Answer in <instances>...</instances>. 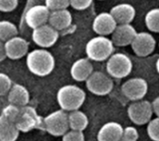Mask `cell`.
Returning <instances> with one entry per match:
<instances>
[{
  "instance_id": "15",
  "label": "cell",
  "mask_w": 159,
  "mask_h": 141,
  "mask_svg": "<svg viewBox=\"0 0 159 141\" xmlns=\"http://www.w3.org/2000/svg\"><path fill=\"white\" fill-rule=\"evenodd\" d=\"M117 22L110 12H101L93 20L92 29L98 35H109L115 31Z\"/></svg>"
},
{
  "instance_id": "29",
  "label": "cell",
  "mask_w": 159,
  "mask_h": 141,
  "mask_svg": "<svg viewBox=\"0 0 159 141\" xmlns=\"http://www.w3.org/2000/svg\"><path fill=\"white\" fill-rule=\"evenodd\" d=\"M62 139L64 141H83L85 140V135L83 131L70 129L62 136Z\"/></svg>"
},
{
  "instance_id": "13",
  "label": "cell",
  "mask_w": 159,
  "mask_h": 141,
  "mask_svg": "<svg viewBox=\"0 0 159 141\" xmlns=\"http://www.w3.org/2000/svg\"><path fill=\"white\" fill-rule=\"evenodd\" d=\"M5 49L7 58L13 60L20 59L27 55L29 43L26 39L16 35L5 42Z\"/></svg>"
},
{
  "instance_id": "17",
  "label": "cell",
  "mask_w": 159,
  "mask_h": 141,
  "mask_svg": "<svg viewBox=\"0 0 159 141\" xmlns=\"http://www.w3.org/2000/svg\"><path fill=\"white\" fill-rule=\"evenodd\" d=\"M123 127L119 123L108 122L104 124L97 134L99 141H119L122 139Z\"/></svg>"
},
{
  "instance_id": "35",
  "label": "cell",
  "mask_w": 159,
  "mask_h": 141,
  "mask_svg": "<svg viewBox=\"0 0 159 141\" xmlns=\"http://www.w3.org/2000/svg\"><path fill=\"white\" fill-rule=\"evenodd\" d=\"M6 105H7V101H6V99H4V97L0 96V114H1V112H2L3 108H4Z\"/></svg>"
},
{
  "instance_id": "4",
  "label": "cell",
  "mask_w": 159,
  "mask_h": 141,
  "mask_svg": "<svg viewBox=\"0 0 159 141\" xmlns=\"http://www.w3.org/2000/svg\"><path fill=\"white\" fill-rule=\"evenodd\" d=\"M133 69V63L130 58L125 53H113L107 59V73L116 79H122L130 74Z\"/></svg>"
},
{
  "instance_id": "2",
  "label": "cell",
  "mask_w": 159,
  "mask_h": 141,
  "mask_svg": "<svg viewBox=\"0 0 159 141\" xmlns=\"http://www.w3.org/2000/svg\"><path fill=\"white\" fill-rule=\"evenodd\" d=\"M56 97L61 109L71 112L81 108L86 100V92L75 85H66L58 90Z\"/></svg>"
},
{
  "instance_id": "11",
  "label": "cell",
  "mask_w": 159,
  "mask_h": 141,
  "mask_svg": "<svg viewBox=\"0 0 159 141\" xmlns=\"http://www.w3.org/2000/svg\"><path fill=\"white\" fill-rule=\"evenodd\" d=\"M130 46L133 52L137 56L147 57L154 52L157 46V41L150 33L141 32L137 33Z\"/></svg>"
},
{
  "instance_id": "25",
  "label": "cell",
  "mask_w": 159,
  "mask_h": 141,
  "mask_svg": "<svg viewBox=\"0 0 159 141\" xmlns=\"http://www.w3.org/2000/svg\"><path fill=\"white\" fill-rule=\"evenodd\" d=\"M20 112V107L16 106L14 104H11V103H8L3 108L1 114L3 116H5L6 118H7L8 120L12 121L16 124V121L19 117Z\"/></svg>"
},
{
  "instance_id": "31",
  "label": "cell",
  "mask_w": 159,
  "mask_h": 141,
  "mask_svg": "<svg viewBox=\"0 0 159 141\" xmlns=\"http://www.w3.org/2000/svg\"><path fill=\"white\" fill-rule=\"evenodd\" d=\"M19 0H0V11L11 12L17 8Z\"/></svg>"
},
{
  "instance_id": "37",
  "label": "cell",
  "mask_w": 159,
  "mask_h": 141,
  "mask_svg": "<svg viewBox=\"0 0 159 141\" xmlns=\"http://www.w3.org/2000/svg\"><path fill=\"white\" fill-rule=\"evenodd\" d=\"M101 1H102V0H101Z\"/></svg>"
},
{
  "instance_id": "30",
  "label": "cell",
  "mask_w": 159,
  "mask_h": 141,
  "mask_svg": "<svg viewBox=\"0 0 159 141\" xmlns=\"http://www.w3.org/2000/svg\"><path fill=\"white\" fill-rule=\"evenodd\" d=\"M139 131L134 126H127L123 129L122 139L124 141H136L139 139Z\"/></svg>"
},
{
  "instance_id": "27",
  "label": "cell",
  "mask_w": 159,
  "mask_h": 141,
  "mask_svg": "<svg viewBox=\"0 0 159 141\" xmlns=\"http://www.w3.org/2000/svg\"><path fill=\"white\" fill-rule=\"evenodd\" d=\"M11 86H12V81L10 77L7 73H0V96L2 97L7 96Z\"/></svg>"
},
{
  "instance_id": "1",
  "label": "cell",
  "mask_w": 159,
  "mask_h": 141,
  "mask_svg": "<svg viewBox=\"0 0 159 141\" xmlns=\"http://www.w3.org/2000/svg\"><path fill=\"white\" fill-rule=\"evenodd\" d=\"M26 66L36 76H48L55 68V59L46 48L34 49L26 55Z\"/></svg>"
},
{
  "instance_id": "9",
  "label": "cell",
  "mask_w": 159,
  "mask_h": 141,
  "mask_svg": "<svg viewBox=\"0 0 159 141\" xmlns=\"http://www.w3.org/2000/svg\"><path fill=\"white\" fill-rule=\"evenodd\" d=\"M32 39L35 45L42 48H48L55 45L59 39V31L49 23H46L33 29Z\"/></svg>"
},
{
  "instance_id": "20",
  "label": "cell",
  "mask_w": 159,
  "mask_h": 141,
  "mask_svg": "<svg viewBox=\"0 0 159 141\" xmlns=\"http://www.w3.org/2000/svg\"><path fill=\"white\" fill-rule=\"evenodd\" d=\"M7 100L8 103L14 104L19 107L28 105L30 100V93L28 89L20 84L12 85L7 95Z\"/></svg>"
},
{
  "instance_id": "3",
  "label": "cell",
  "mask_w": 159,
  "mask_h": 141,
  "mask_svg": "<svg viewBox=\"0 0 159 141\" xmlns=\"http://www.w3.org/2000/svg\"><path fill=\"white\" fill-rule=\"evenodd\" d=\"M87 57L93 61H104L114 53L115 45L105 35L92 37L86 45Z\"/></svg>"
},
{
  "instance_id": "26",
  "label": "cell",
  "mask_w": 159,
  "mask_h": 141,
  "mask_svg": "<svg viewBox=\"0 0 159 141\" xmlns=\"http://www.w3.org/2000/svg\"><path fill=\"white\" fill-rule=\"evenodd\" d=\"M147 135L155 141H159V117L151 119L147 126Z\"/></svg>"
},
{
  "instance_id": "14",
  "label": "cell",
  "mask_w": 159,
  "mask_h": 141,
  "mask_svg": "<svg viewBox=\"0 0 159 141\" xmlns=\"http://www.w3.org/2000/svg\"><path fill=\"white\" fill-rule=\"evenodd\" d=\"M136 34L137 31L130 23L117 24L115 31L111 34V40L115 46H127L131 45Z\"/></svg>"
},
{
  "instance_id": "16",
  "label": "cell",
  "mask_w": 159,
  "mask_h": 141,
  "mask_svg": "<svg viewBox=\"0 0 159 141\" xmlns=\"http://www.w3.org/2000/svg\"><path fill=\"white\" fill-rule=\"evenodd\" d=\"M92 73L93 65L88 57L75 60L70 69V74L76 82H86Z\"/></svg>"
},
{
  "instance_id": "5",
  "label": "cell",
  "mask_w": 159,
  "mask_h": 141,
  "mask_svg": "<svg viewBox=\"0 0 159 141\" xmlns=\"http://www.w3.org/2000/svg\"><path fill=\"white\" fill-rule=\"evenodd\" d=\"M44 130L50 136L62 137L69 129L68 113L61 109L48 114L44 119Z\"/></svg>"
},
{
  "instance_id": "24",
  "label": "cell",
  "mask_w": 159,
  "mask_h": 141,
  "mask_svg": "<svg viewBox=\"0 0 159 141\" xmlns=\"http://www.w3.org/2000/svg\"><path fill=\"white\" fill-rule=\"evenodd\" d=\"M144 22L148 30L154 33H159V7L152 8L146 13Z\"/></svg>"
},
{
  "instance_id": "6",
  "label": "cell",
  "mask_w": 159,
  "mask_h": 141,
  "mask_svg": "<svg viewBox=\"0 0 159 141\" xmlns=\"http://www.w3.org/2000/svg\"><path fill=\"white\" fill-rule=\"evenodd\" d=\"M42 117H40L36 110L29 105L20 107V112L19 117L16 121V126L20 132H29L35 128L44 130V122Z\"/></svg>"
},
{
  "instance_id": "10",
  "label": "cell",
  "mask_w": 159,
  "mask_h": 141,
  "mask_svg": "<svg viewBox=\"0 0 159 141\" xmlns=\"http://www.w3.org/2000/svg\"><path fill=\"white\" fill-rule=\"evenodd\" d=\"M121 91L131 101L143 99L148 92V84L145 79L141 77L130 78L122 85Z\"/></svg>"
},
{
  "instance_id": "34",
  "label": "cell",
  "mask_w": 159,
  "mask_h": 141,
  "mask_svg": "<svg viewBox=\"0 0 159 141\" xmlns=\"http://www.w3.org/2000/svg\"><path fill=\"white\" fill-rule=\"evenodd\" d=\"M152 105H153V110H154V113L159 117V97L156 98L154 99V101L152 102Z\"/></svg>"
},
{
  "instance_id": "8",
  "label": "cell",
  "mask_w": 159,
  "mask_h": 141,
  "mask_svg": "<svg viewBox=\"0 0 159 141\" xmlns=\"http://www.w3.org/2000/svg\"><path fill=\"white\" fill-rule=\"evenodd\" d=\"M88 90L96 96H106L114 87V82L108 73L102 72H94L86 80Z\"/></svg>"
},
{
  "instance_id": "12",
  "label": "cell",
  "mask_w": 159,
  "mask_h": 141,
  "mask_svg": "<svg viewBox=\"0 0 159 141\" xmlns=\"http://www.w3.org/2000/svg\"><path fill=\"white\" fill-rule=\"evenodd\" d=\"M50 10L46 5H34L26 11L24 20L28 27L34 29L48 23Z\"/></svg>"
},
{
  "instance_id": "21",
  "label": "cell",
  "mask_w": 159,
  "mask_h": 141,
  "mask_svg": "<svg viewBox=\"0 0 159 141\" xmlns=\"http://www.w3.org/2000/svg\"><path fill=\"white\" fill-rule=\"evenodd\" d=\"M19 135L20 130L16 124L0 114V141H14Z\"/></svg>"
},
{
  "instance_id": "32",
  "label": "cell",
  "mask_w": 159,
  "mask_h": 141,
  "mask_svg": "<svg viewBox=\"0 0 159 141\" xmlns=\"http://www.w3.org/2000/svg\"><path fill=\"white\" fill-rule=\"evenodd\" d=\"M93 0H70V6L76 10H85L89 8Z\"/></svg>"
},
{
  "instance_id": "7",
  "label": "cell",
  "mask_w": 159,
  "mask_h": 141,
  "mask_svg": "<svg viewBox=\"0 0 159 141\" xmlns=\"http://www.w3.org/2000/svg\"><path fill=\"white\" fill-rule=\"evenodd\" d=\"M128 116L130 121L136 126H143L150 122L154 114L153 105L150 101L145 99H139L133 101L127 110Z\"/></svg>"
},
{
  "instance_id": "18",
  "label": "cell",
  "mask_w": 159,
  "mask_h": 141,
  "mask_svg": "<svg viewBox=\"0 0 159 141\" xmlns=\"http://www.w3.org/2000/svg\"><path fill=\"white\" fill-rule=\"evenodd\" d=\"M110 13L113 15L117 24L130 23L135 18L136 9L130 4L121 3V4H117L111 8Z\"/></svg>"
},
{
  "instance_id": "23",
  "label": "cell",
  "mask_w": 159,
  "mask_h": 141,
  "mask_svg": "<svg viewBox=\"0 0 159 141\" xmlns=\"http://www.w3.org/2000/svg\"><path fill=\"white\" fill-rule=\"evenodd\" d=\"M18 34L17 26L9 20H0V40L6 42Z\"/></svg>"
},
{
  "instance_id": "19",
  "label": "cell",
  "mask_w": 159,
  "mask_h": 141,
  "mask_svg": "<svg viewBox=\"0 0 159 141\" xmlns=\"http://www.w3.org/2000/svg\"><path fill=\"white\" fill-rule=\"evenodd\" d=\"M73 21V17L71 12L67 8L51 10L48 18V23H49L53 28L58 31L64 30L68 28Z\"/></svg>"
},
{
  "instance_id": "22",
  "label": "cell",
  "mask_w": 159,
  "mask_h": 141,
  "mask_svg": "<svg viewBox=\"0 0 159 141\" xmlns=\"http://www.w3.org/2000/svg\"><path fill=\"white\" fill-rule=\"evenodd\" d=\"M68 122L70 129L84 131L89 126V118L87 114L81 111L75 110L68 113Z\"/></svg>"
},
{
  "instance_id": "33",
  "label": "cell",
  "mask_w": 159,
  "mask_h": 141,
  "mask_svg": "<svg viewBox=\"0 0 159 141\" xmlns=\"http://www.w3.org/2000/svg\"><path fill=\"white\" fill-rule=\"evenodd\" d=\"M7 58L6 49H5V42L0 40V62L3 61Z\"/></svg>"
},
{
  "instance_id": "28",
  "label": "cell",
  "mask_w": 159,
  "mask_h": 141,
  "mask_svg": "<svg viewBox=\"0 0 159 141\" xmlns=\"http://www.w3.org/2000/svg\"><path fill=\"white\" fill-rule=\"evenodd\" d=\"M45 5L50 11L63 9L70 6V0H45Z\"/></svg>"
},
{
  "instance_id": "36",
  "label": "cell",
  "mask_w": 159,
  "mask_h": 141,
  "mask_svg": "<svg viewBox=\"0 0 159 141\" xmlns=\"http://www.w3.org/2000/svg\"><path fill=\"white\" fill-rule=\"evenodd\" d=\"M156 69H157V72L159 74V58L157 59V62H156Z\"/></svg>"
}]
</instances>
